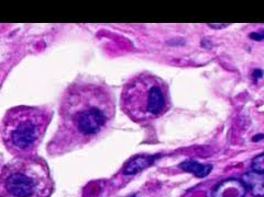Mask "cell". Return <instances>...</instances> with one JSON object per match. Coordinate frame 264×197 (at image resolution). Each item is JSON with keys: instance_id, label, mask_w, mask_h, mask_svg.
Returning <instances> with one entry per match:
<instances>
[{"instance_id": "cell-1", "label": "cell", "mask_w": 264, "mask_h": 197, "mask_svg": "<svg viewBox=\"0 0 264 197\" xmlns=\"http://www.w3.org/2000/svg\"><path fill=\"white\" fill-rule=\"evenodd\" d=\"M116 116V98L101 82L80 80L63 92L56 132L48 144L52 155L90 144L109 130Z\"/></svg>"}, {"instance_id": "cell-2", "label": "cell", "mask_w": 264, "mask_h": 197, "mask_svg": "<svg viewBox=\"0 0 264 197\" xmlns=\"http://www.w3.org/2000/svg\"><path fill=\"white\" fill-rule=\"evenodd\" d=\"M52 120L46 107L19 105L9 108L1 122V137L7 149L20 158L30 157L41 144Z\"/></svg>"}, {"instance_id": "cell-3", "label": "cell", "mask_w": 264, "mask_h": 197, "mask_svg": "<svg viewBox=\"0 0 264 197\" xmlns=\"http://www.w3.org/2000/svg\"><path fill=\"white\" fill-rule=\"evenodd\" d=\"M120 107L138 124L156 120L170 107L169 89L160 78L141 73L131 78L122 88Z\"/></svg>"}, {"instance_id": "cell-4", "label": "cell", "mask_w": 264, "mask_h": 197, "mask_svg": "<svg viewBox=\"0 0 264 197\" xmlns=\"http://www.w3.org/2000/svg\"><path fill=\"white\" fill-rule=\"evenodd\" d=\"M54 184L45 161L22 157L3 166L0 176L1 197H50Z\"/></svg>"}, {"instance_id": "cell-5", "label": "cell", "mask_w": 264, "mask_h": 197, "mask_svg": "<svg viewBox=\"0 0 264 197\" xmlns=\"http://www.w3.org/2000/svg\"><path fill=\"white\" fill-rule=\"evenodd\" d=\"M247 191V187L242 181L227 179L215 187L213 197H244Z\"/></svg>"}, {"instance_id": "cell-6", "label": "cell", "mask_w": 264, "mask_h": 197, "mask_svg": "<svg viewBox=\"0 0 264 197\" xmlns=\"http://www.w3.org/2000/svg\"><path fill=\"white\" fill-rule=\"evenodd\" d=\"M242 182L253 196L264 197V173L257 171L247 172L242 176Z\"/></svg>"}, {"instance_id": "cell-7", "label": "cell", "mask_w": 264, "mask_h": 197, "mask_svg": "<svg viewBox=\"0 0 264 197\" xmlns=\"http://www.w3.org/2000/svg\"><path fill=\"white\" fill-rule=\"evenodd\" d=\"M156 157H149V156H138L132 159L130 162L127 164L124 173L125 174H134L138 172L144 170L154 161Z\"/></svg>"}, {"instance_id": "cell-8", "label": "cell", "mask_w": 264, "mask_h": 197, "mask_svg": "<svg viewBox=\"0 0 264 197\" xmlns=\"http://www.w3.org/2000/svg\"><path fill=\"white\" fill-rule=\"evenodd\" d=\"M179 167L184 171L189 172V173H193L197 177L207 176L210 173V171L213 170V166L210 164H202L194 160H187L182 162V164H179Z\"/></svg>"}, {"instance_id": "cell-9", "label": "cell", "mask_w": 264, "mask_h": 197, "mask_svg": "<svg viewBox=\"0 0 264 197\" xmlns=\"http://www.w3.org/2000/svg\"><path fill=\"white\" fill-rule=\"evenodd\" d=\"M252 169L253 171L264 173V154L257 156L252 160Z\"/></svg>"}, {"instance_id": "cell-10", "label": "cell", "mask_w": 264, "mask_h": 197, "mask_svg": "<svg viewBox=\"0 0 264 197\" xmlns=\"http://www.w3.org/2000/svg\"><path fill=\"white\" fill-rule=\"evenodd\" d=\"M250 37L253 38L254 41H263L264 39V30H261V31H259V32L251 33Z\"/></svg>"}, {"instance_id": "cell-11", "label": "cell", "mask_w": 264, "mask_h": 197, "mask_svg": "<svg viewBox=\"0 0 264 197\" xmlns=\"http://www.w3.org/2000/svg\"><path fill=\"white\" fill-rule=\"evenodd\" d=\"M209 27L213 29H222L228 27V24H209Z\"/></svg>"}, {"instance_id": "cell-12", "label": "cell", "mask_w": 264, "mask_h": 197, "mask_svg": "<svg viewBox=\"0 0 264 197\" xmlns=\"http://www.w3.org/2000/svg\"><path fill=\"white\" fill-rule=\"evenodd\" d=\"M263 75V72L261 70H256V72H254V77L256 78H261Z\"/></svg>"}, {"instance_id": "cell-13", "label": "cell", "mask_w": 264, "mask_h": 197, "mask_svg": "<svg viewBox=\"0 0 264 197\" xmlns=\"http://www.w3.org/2000/svg\"><path fill=\"white\" fill-rule=\"evenodd\" d=\"M263 138H264V135H258L256 137H253V141H258L260 139H263Z\"/></svg>"}, {"instance_id": "cell-14", "label": "cell", "mask_w": 264, "mask_h": 197, "mask_svg": "<svg viewBox=\"0 0 264 197\" xmlns=\"http://www.w3.org/2000/svg\"><path fill=\"white\" fill-rule=\"evenodd\" d=\"M131 197H135V196H131Z\"/></svg>"}]
</instances>
